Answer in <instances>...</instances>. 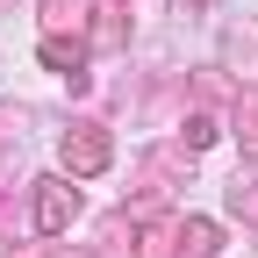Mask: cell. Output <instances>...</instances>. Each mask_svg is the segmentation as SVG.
<instances>
[{
	"instance_id": "1",
	"label": "cell",
	"mask_w": 258,
	"mask_h": 258,
	"mask_svg": "<svg viewBox=\"0 0 258 258\" xmlns=\"http://www.w3.org/2000/svg\"><path fill=\"white\" fill-rule=\"evenodd\" d=\"M64 158H72L79 172H93V165L108 158V144H101V137H79V144H64Z\"/></svg>"
}]
</instances>
